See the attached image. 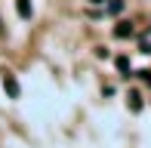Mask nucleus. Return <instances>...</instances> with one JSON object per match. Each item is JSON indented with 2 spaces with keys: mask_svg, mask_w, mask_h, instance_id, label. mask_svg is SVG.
Instances as JSON below:
<instances>
[{
  "mask_svg": "<svg viewBox=\"0 0 151 148\" xmlns=\"http://www.w3.org/2000/svg\"><path fill=\"white\" fill-rule=\"evenodd\" d=\"M3 90H6V96H9V99H19V93H22V86H19L16 74H3Z\"/></svg>",
  "mask_w": 151,
  "mask_h": 148,
  "instance_id": "obj_1",
  "label": "nucleus"
},
{
  "mask_svg": "<svg viewBox=\"0 0 151 148\" xmlns=\"http://www.w3.org/2000/svg\"><path fill=\"white\" fill-rule=\"evenodd\" d=\"M133 22H117V25H114V37H117V40H129V37H133Z\"/></svg>",
  "mask_w": 151,
  "mask_h": 148,
  "instance_id": "obj_2",
  "label": "nucleus"
},
{
  "mask_svg": "<svg viewBox=\"0 0 151 148\" xmlns=\"http://www.w3.org/2000/svg\"><path fill=\"white\" fill-rule=\"evenodd\" d=\"M16 9L22 19H31V0H16Z\"/></svg>",
  "mask_w": 151,
  "mask_h": 148,
  "instance_id": "obj_3",
  "label": "nucleus"
},
{
  "mask_svg": "<svg viewBox=\"0 0 151 148\" xmlns=\"http://www.w3.org/2000/svg\"><path fill=\"white\" fill-rule=\"evenodd\" d=\"M123 6H127L123 0H108V16H120V12H123Z\"/></svg>",
  "mask_w": 151,
  "mask_h": 148,
  "instance_id": "obj_4",
  "label": "nucleus"
},
{
  "mask_svg": "<svg viewBox=\"0 0 151 148\" xmlns=\"http://www.w3.org/2000/svg\"><path fill=\"white\" fill-rule=\"evenodd\" d=\"M117 71L123 74V77H129V74H127V71H129V59H127V56H120V59H117Z\"/></svg>",
  "mask_w": 151,
  "mask_h": 148,
  "instance_id": "obj_5",
  "label": "nucleus"
},
{
  "mask_svg": "<svg viewBox=\"0 0 151 148\" xmlns=\"http://www.w3.org/2000/svg\"><path fill=\"white\" fill-rule=\"evenodd\" d=\"M129 108H133V111H142V99H139V93H129Z\"/></svg>",
  "mask_w": 151,
  "mask_h": 148,
  "instance_id": "obj_6",
  "label": "nucleus"
},
{
  "mask_svg": "<svg viewBox=\"0 0 151 148\" xmlns=\"http://www.w3.org/2000/svg\"><path fill=\"white\" fill-rule=\"evenodd\" d=\"M139 77H142V83H148V86H151V71H139Z\"/></svg>",
  "mask_w": 151,
  "mask_h": 148,
  "instance_id": "obj_7",
  "label": "nucleus"
},
{
  "mask_svg": "<svg viewBox=\"0 0 151 148\" xmlns=\"http://www.w3.org/2000/svg\"><path fill=\"white\" fill-rule=\"evenodd\" d=\"M90 3H96V6H102V3H105V0H90Z\"/></svg>",
  "mask_w": 151,
  "mask_h": 148,
  "instance_id": "obj_8",
  "label": "nucleus"
}]
</instances>
